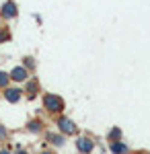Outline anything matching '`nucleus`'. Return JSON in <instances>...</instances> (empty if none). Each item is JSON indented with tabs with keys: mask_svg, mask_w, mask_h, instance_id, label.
<instances>
[{
	"mask_svg": "<svg viewBox=\"0 0 150 154\" xmlns=\"http://www.w3.org/2000/svg\"><path fill=\"white\" fill-rule=\"evenodd\" d=\"M23 84H25V86H23V97H25V99L35 101L37 97L41 95V82H39L37 76H29Z\"/></svg>",
	"mask_w": 150,
	"mask_h": 154,
	"instance_id": "nucleus-3",
	"label": "nucleus"
},
{
	"mask_svg": "<svg viewBox=\"0 0 150 154\" xmlns=\"http://www.w3.org/2000/svg\"><path fill=\"white\" fill-rule=\"evenodd\" d=\"M41 105L45 109V113H49L52 117L54 115H62L66 111V101L60 95H56V93H43L41 95Z\"/></svg>",
	"mask_w": 150,
	"mask_h": 154,
	"instance_id": "nucleus-1",
	"label": "nucleus"
},
{
	"mask_svg": "<svg viewBox=\"0 0 150 154\" xmlns=\"http://www.w3.org/2000/svg\"><path fill=\"white\" fill-rule=\"evenodd\" d=\"M25 130L29 131V134H43V131H45V121L41 117H33V119L27 121Z\"/></svg>",
	"mask_w": 150,
	"mask_h": 154,
	"instance_id": "nucleus-9",
	"label": "nucleus"
},
{
	"mask_svg": "<svg viewBox=\"0 0 150 154\" xmlns=\"http://www.w3.org/2000/svg\"><path fill=\"white\" fill-rule=\"evenodd\" d=\"M56 125H58V131H60V134H64L66 138H68V136L76 138V136L80 134L78 125H76L70 117H66L64 113H62V115H56Z\"/></svg>",
	"mask_w": 150,
	"mask_h": 154,
	"instance_id": "nucleus-2",
	"label": "nucleus"
},
{
	"mask_svg": "<svg viewBox=\"0 0 150 154\" xmlns=\"http://www.w3.org/2000/svg\"><path fill=\"white\" fill-rule=\"evenodd\" d=\"M19 17V4H17V0H4L2 4H0V19L2 21H14Z\"/></svg>",
	"mask_w": 150,
	"mask_h": 154,
	"instance_id": "nucleus-5",
	"label": "nucleus"
},
{
	"mask_svg": "<svg viewBox=\"0 0 150 154\" xmlns=\"http://www.w3.org/2000/svg\"><path fill=\"white\" fill-rule=\"evenodd\" d=\"M17 154H29V152H27L25 148H21V146H19V152H17Z\"/></svg>",
	"mask_w": 150,
	"mask_h": 154,
	"instance_id": "nucleus-16",
	"label": "nucleus"
},
{
	"mask_svg": "<svg viewBox=\"0 0 150 154\" xmlns=\"http://www.w3.org/2000/svg\"><path fill=\"white\" fill-rule=\"evenodd\" d=\"M45 134V144L54 146V148H64L66 146V136L60 131H43Z\"/></svg>",
	"mask_w": 150,
	"mask_h": 154,
	"instance_id": "nucleus-8",
	"label": "nucleus"
},
{
	"mask_svg": "<svg viewBox=\"0 0 150 154\" xmlns=\"http://www.w3.org/2000/svg\"><path fill=\"white\" fill-rule=\"evenodd\" d=\"M74 146H76V152L78 154H92L95 152V148H97V142H95V138L92 136H76V140H74Z\"/></svg>",
	"mask_w": 150,
	"mask_h": 154,
	"instance_id": "nucleus-4",
	"label": "nucleus"
},
{
	"mask_svg": "<svg viewBox=\"0 0 150 154\" xmlns=\"http://www.w3.org/2000/svg\"><path fill=\"white\" fill-rule=\"evenodd\" d=\"M11 84V76H8V72L6 70H0V91L2 88H6Z\"/></svg>",
	"mask_w": 150,
	"mask_h": 154,
	"instance_id": "nucleus-13",
	"label": "nucleus"
},
{
	"mask_svg": "<svg viewBox=\"0 0 150 154\" xmlns=\"http://www.w3.org/2000/svg\"><path fill=\"white\" fill-rule=\"evenodd\" d=\"M0 97L6 101V103H11V105H17L21 99H23V88L21 86H6V88H2L0 91Z\"/></svg>",
	"mask_w": 150,
	"mask_h": 154,
	"instance_id": "nucleus-6",
	"label": "nucleus"
},
{
	"mask_svg": "<svg viewBox=\"0 0 150 154\" xmlns=\"http://www.w3.org/2000/svg\"><path fill=\"white\" fill-rule=\"evenodd\" d=\"M132 154H150L148 150H138V152H132Z\"/></svg>",
	"mask_w": 150,
	"mask_h": 154,
	"instance_id": "nucleus-17",
	"label": "nucleus"
},
{
	"mask_svg": "<svg viewBox=\"0 0 150 154\" xmlns=\"http://www.w3.org/2000/svg\"><path fill=\"white\" fill-rule=\"evenodd\" d=\"M41 154H56V152H54V150H43Z\"/></svg>",
	"mask_w": 150,
	"mask_h": 154,
	"instance_id": "nucleus-18",
	"label": "nucleus"
},
{
	"mask_svg": "<svg viewBox=\"0 0 150 154\" xmlns=\"http://www.w3.org/2000/svg\"><path fill=\"white\" fill-rule=\"evenodd\" d=\"M105 140H107V142H115V140H123V131H121V128H119V125H113L111 130L107 131Z\"/></svg>",
	"mask_w": 150,
	"mask_h": 154,
	"instance_id": "nucleus-11",
	"label": "nucleus"
},
{
	"mask_svg": "<svg viewBox=\"0 0 150 154\" xmlns=\"http://www.w3.org/2000/svg\"><path fill=\"white\" fill-rule=\"evenodd\" d=\"M21 66H25L27 70L33 74V72L37 70V60H35L33 56H23V58H21Z\"/></svg>",
	"mask_w": 150,
	"mask_h": 154,
	"instance_id": "nucleus-12",
	"label": "nucleus"
},
{
	"mask_svg": "<svg viewBox=\"0 0 150 154\" xmlns=\"http://www.w3.org/2000/svg\"><path fill=\"white\" fill-rule=\"evenodd\" d=\"M0 154H11V152L8 150H0Z\"/></svg>",
	"mask_w": 150,
	"mask_h": 154,
	"instance_id": "nucleus-19",
	"label": "nucleus"
},
{
	"mask_svg": "<svg viewBox=\"0 0 150 154\" xmlns=\"http://www.w3.org/2000/svg\"><path fill=\"white\" fill-rule=\"evenodd\" d=\"M8 76H11V82H14V84H23L25 80L31 76V72L27 70L25 66H21V64H19V66H14V68L8 72Z\"/></svg>",
	"mask_w": 150,
	"mask_h": 154,
	"instance_id": "nucleus-7",
	"label": "nucleus"
},
{
	"mask_svg": "<svg viewBox=\"0 0 150 154\" xmlns=\"http://www.w3.org/2000/svg\"><path fill=\"white\" fill-rule=\"evenodd\" d=\"M11 39H12L11 29H8V27H2V29H0V43H6V41H11Z\"/></svg>",
	"mask_w": 150,
	"mask_h": 154,
	"instance_id": "nucleus-14",
	"label": "nucleus"
},
{
	"mask_svg": "<svg viewBox=\"0 0 150 154\" xmlns=\"http://www.w3.org/2000/svg\"><path fill=\"white\" fill-rule=\"evenodd\" d=\"M109 152L111 154H132V148L123 140H115V142H109Z\"/></svg>",
	"mask_w": 150,
	"mask_h": 154,
	"instance_id": "nucleus-10",
	"label": "nucleus"
},
{
	"mask_svg": "<svg viewBox=\"0 0 150 154\" xmlns=\"http://www.w3.org/2000/svg\"><path fill=\"white\" fill-rule=\"evenodd\" d=\"M8 140V130L4 125H0V142H6Z\"/></svg>",
	"mask_w": 150,
	"mask_h": 154,
	"instance_id": "nucleus-15",
	"label": "nucleus"
}]
</instances>
